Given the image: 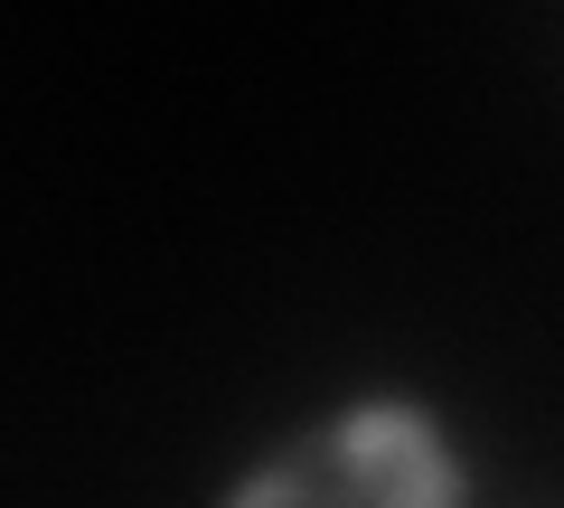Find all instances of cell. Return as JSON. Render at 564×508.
<instances>
[{
    "instance_id": "cell-1",
    "label": "cell",
    "mask_w": 564,
    "mask_h": 508,
    "mask_svg": "<svg viewBox=\"0 0 564 508\" xmlns=\"http://www.w3.org/2000/svg\"><path fill=\"white\" fill-rule=\"evenodd\" d=\"M217 508H470V462L414 396H358L254 452Z\"/></svg>"
}]
</instances>
